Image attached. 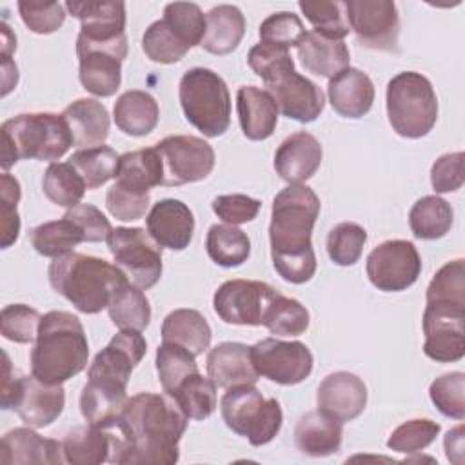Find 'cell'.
Segmentation results:
<instances>
[{
	"label": "cell",
	"mask_w": 465,
	"mask_h": 465,
	"mask_svg": "<svg viewBox=\"0 0 465 465\" xmlns=\"http://www.w3.org/2000/svg\"><path fill=\"white\" fill-rule=\"evenodd\" d=\"M120 421L129 438L124 465H173L189 418L171 396L138 392L127 398Z\"/></svg>",
	"instance_id": "cell-1"
},
{
	"label": "cell",
	"mask_w": 465,
	"mask_h": 465,
	"mask_svg": "<svg viewBox=\"0 0 465 465\" xmlns=\"http://www.w3.org/2000/svg\"><path fill=\"white\" fill-rule=\"evenodd\" d=\"M247 64L263 80L278 113L302 124L314 122L322 114L325 107L323 91L312 80L296 73L289 49L260 42L249 49Z\"/></svg>",
	"instance_id": "cell-2"
},
{
	"label": "cell",
	"mask_w": 465,
	"mask_h": 465,
	"mask_svg": "<svg viewBox=\"0 0 465 465\" xmlns=\"http://www.w3.org/2000/svg\"><path fill=\"white\" fill-rule=\"evenodd\" d=\"M89 343L80 320L67 311H49L42 316L31 374L49 385H62L87 367Z\"/></svg>",
	"instance_id": "cell-3"
},
{
	"label": "cell",
	"mask_w": 465,
	"mask_h": 465,
	"mask_svg": "<svg viewBox=\"0 0 465 465\" xmlns=\"http://www.w3.org/2000/svg\"><path fill=\"white\" fill-rule=\"evenodd\" d=\"M47 276L53 291L84 314H96L107 309L114 291L129 282L107 260L74 251L53 258Z\"/></svg>",
	"instance_id": "cell-4"
},
{
	"label": "cell",
	"mask_w": 465,
	"mask_h": 465,
	"mask_svg": "<svg viewBox=\"0 0 465 465\" xmlns=\"http://www.w3.org/2000/svg\"><path fill=\"white\" fill-rule=\"evenodd\" d=\"M2 169L7 173L18 160L54 162L73 145V136L62 114L24 113L0 127Z\"/></svg>",
	"instance_id": "cell-5"
},
{
	"label": "cell",
	"mask_w": 465,
	"mask_h": 465,
	"mask_svg": "<svg viewBox=\"0 0 465 465\" xmlns=\"http://www.w3.org/2000/svg\"><path fill=\"white\" fill-rule=\"evenodd\" d=\"M318 214L320 198L309 185L289 183L282 189L271 209V256L283 258L314 251L311 236Z\"/></svg>",
	"instance_id": "cell-6"
},
{
	"label": "cell",
	"mask_w": 465,
	"mask_h": 465,
	"mask_svg": "<svg viewBox=\"0 0 465 465\" xmlns=\"http://www.w3.org/2000/svg\"><path fill=\"white\" fill-rule=\"evenodd\" d=\"M178 96L187 122L203 136H222L229 129L231 94L223 78L213 69L193 67L185 71Z\"/></svg>",
	"instance_id": "cell-7"
},
{
	"label": "cell",
	"mask_w": 465,
	"mask_h": 465,
	"mask_svg": "<svg viewBox=\"0 0 465 465\" xmlns=\"http://www.w3.org/2000/svg\"><path fill=\"white\" fill-rule=\"evenodd\" d=\"M387 116L392 131L403 138H421L438 120V98L427 76L403 71L387 84Z\"/></svg>",
	"instance_id": "cell-8"
},
{
	"label": "cell",
	"mask_w": 465,
	"mask_h": 465,
	"mask_svg": "<svg viewBox=\"0 0 465 465\" xmlns=\"http://www.w3.org/2000/svg\"><path fill=\"white\" fill-rule=\"evenodd\" d=\"M225 425L238 436L247 438L252 447L274 440L283 423V412L276 398H263L254 385L227 389L220 400Z\"/></svg>",
	"instance_id": "cell-9"
},
{
	"label": "cell",
	"mask_w": 465,
	"mask_h": 465,
	"mask_svg": "<svg viewBox=\"0 0 465 465\" xmlns=\"http://www.w3.org/2000/svg\"><path fill=\"white\" fill-rule=\"evenodd\" d=\"M65 407V391L62 385H49L36 376H11V363L4 352L2 409H13L20 420L35 429L51 425Z\"/></svg>",
	"instance_id": "cell-10"
},
{
	"label": "cell",
	"mask_w": 465,
	"mask_h": 465,
	"mask_svg": "<svg viewBox=\"0 0 465 465\" xmlns=\"http://www.w3.org/2000/svg\"><path fill=\"white\" fill-rule=\"evenodd\" d=\"M69 15L80 20L76 51L105 49L127 58L125 4L124 2H65Z\"/></svg>",
	"instance_id": "cell-11"
},
{
	"label": "cell",
	"mask_w": 465,
	"mask_h": 465,
	"mask_svg": "<svg viewBox=\"0 0 465 465\" xmlns=\"http://www.w3.org/2000/svg\"><path fill=\"white\" fill-rule=\"evenodd\" d=\"M107 247L114 265L125 274L129 283L147 291L158 283L162 265V247L142 227H114L107 236Z\"/></svg>",
	"instance_id": "cell-12"
},
{
	"label": "cell",
	"mask_w": 465,
	"mask_h": 465,
	"mask_svg": "<svg viewBox=\"0 0 465 465\" xmlns=\"http://www.w3.org/2000/svg\"><path fill=\"white\" fill-rule=\"evenodd\" d=\"M129 447L120 418L100 425L89 421L76 425L62 440L64 461L73 465H98L104 461L124 465Z\"/></svg>",
	"instance_id": "cell-13"
},
{
	"label": "cell",
	"mask_w": 465,
	"mask_h": 465,
	"mask_svg": "<svg viewBox=\"0 0 465 465\" xmlns=\"http://www.w3.org/2000/svg\"><path fill=\"white\" fill-rule=\"evenodd\" d=\"M162 163V185L178 187L205 180L214 169V149L193 134H171L154 143Z\"/></svg>",
	"instance_id": "cell-14"
},
{
	"label": "cell",
	"mask_w": 465,
	"mask_h": 465,
	"mask_svg": "<svg viewBox=\"0 0 465 465\" xmlns=\"http://www.w3.org/2000/svg\"><path fill=\"white\" fill-rule=\"evenodd\" d=\"M365 271L378 291L400 292L416 283L421 272V258L412 242L387 240L369 252Z\"/></svg>",
	"instance_id": "cell-15"
},
{
	"label": "cell",
	"mask_w": 465,
	"mask_h": 465,
	"mask_svg": "<svg viewBox=\"0 0 465 465\" xmlns=\"http://www.w3.org/2000/svg\"><path fill=\"white\" fill-rule=\"evenodd\" d=\"M343 5L349 27L361 45L383 53L400 51V15L394 2L347 0Z\"/></svg>",
	"instance_id": "cell-16"
},
{
	"label": "cell",
	"mask_w": 465,
	"mask_h": 465,
	"mask_svg": "<svg viewBox=\"0 0 465 465\" xmlns=\"http://www.w3.org/2000/svg\"><path fill=\"white\" fill-rule=\"evenodd\" d=\"M280 292L258 280H227L214 296L213 307L218 318L231 325H262L271 302Z\"/></svg>",
	"instance_id": "cell-17"
},
{
	"label": "cell",
	"mask_w": 465,
	"mask_h": 465,
	"mask_svg": "<svg viewBox=\"0 0 465 465\" xmlns=\"http://www.w3.org/2000/svg\"><path fill=\"white\" fill-rule=\"evenodd\" d=\"M256 372L280 385H296L312 372L314 358L302 341L263 338L251 345Z\"/></svg>",
	"instance_id": "cell-18"
},
{
	"label": "cell",
	"mask_w": 465,
	"mask_h": 465,
	"mask_svg": "<svg viewBox=\"0 0 465 465\" xmlns=\"http://www.w3.org/2000/svg\"><path fill=\"white\" fill-rule=\"evenodd\" d=\"M423 334L427 358L440 363L460 361L465 354V309L427 303Z\"/></svg>",
	"instance_id": "cell-19"
},
{
	"label": "cell",
	"mask_w": 465,
	"mask_h": 465,
	"mask_svg": "<svg viewBox=\"0 0 465 465\" xmlns=\"http://www.w3.org/2000/svg\"><path fill=\"white\" fill-rule=\"evenodd\" d=\"M147 352V341L140 331L120 329L111 341L94 356L87 378H104L127 385L133 369Z\"/></svg>",
	"instance_id": "cell-20"
},
{
	"label": "cell",
	"mask_w": 465,
	"mask_h": 465,
	"mask_svg": "<svg viewBox=\"0 0 465 465\" xmlns=\"http://www.w3.org/2000/svg\"><path fill=\"white\" fill-rule=\"evenodd\" d=\"M318 411L345 423L358 418L367 405V387L352 372L336 371L327 374L316 392Z\"/></svg>",
	"instance_id": "cell-21"
},
{
	"label": "cell",
	"mask_w": 465,
	"mask_h": 465,
	"mask_svg": "<svg viewBox=\"0 0 465 465\" xmlns=\"http://www.w3.org/2000/svg\"><path fill=\"white\" fill-rule=\"evenodd\" d=\"M147 232L160 245L171 251L189 247L194 232V216L191 209L174 198L156 202L145 216Z\"/></svg>",
	"instance_id": "cell-22"
},
{
	"label": "cell",
	"mask_w": 465,
	"mask_h": 465,
	"mask_svg": "<svg viewBox=\"0 0 465 465\" xmlns=\"http://www.w3.org/2000/svg\"><path fill=\"white\" fill-rule=\"evenodd\" d=\"M322 145L316 136L298 131L287 136L274 153V171L287 183H303L322 163Z\"/></svg>",
	"instance_id": "cell-23"
},
{
	"label": "cell",
	"mask_w": 465,
	"mask_h": 465,
	"mask_svg": "<svg viewBox=\"0 0 465 465\" xmlns=\"http://www.w3.org/2000/svg\"><path fill=\"white\" fill-rule=\"evenodd\" d=\"M207 376L222 389L254 385L260 378L252 365L251 347L240 341H222L209 351Z\"/></svg>",
	"instance_id": "cell-24"
},
{
	"label": "cell",
	"mask_w": 465,
	"mask_h": 465,
	"mask_svg": "<svg viewBox=\"0 0 465 465\" xmlns=\"http://www.w3.org/2000/svg\"><path fill=\"white\" fill-rule=\"evenodd\" d=\"M327 94L332 109L343 118L365 116L374 102V84L367 73L356 67H345L329 78Z\"/></svg>",
	"instance_id": "cell-25"
},
{
	"label": "cell",
	"mask_w": 465,
	"mask_h": 465,
	"mask_svg": "<svg viewBox=\"0 0 465 465\" xmlns=\"http://www.w3.org/2000/svg\"><path fill=\"white\" fill-rule=\"evenodd\" d=\"M0 460L5 465L64 463L62 441L44 438L31 427H16L2 436Z\"/></svg>",
	"instance_id": "cell-26"
},
{
	"label": "cell",
	"mask_w": 465,
	"mask_h": 465,
	"mask_svg": "<svg viewBox=\"0 0 465 465\" xmlns=\"http://www.w3.org/2000/svg\"><path fill=\"white\" fill-rule=\"evenodd\" d=\"M236 111L245 138L260 142L274 133L278 124V107L265 89L242 85L236 93Z\"/></svg>",
	"instance_id": "cell-27"
},
{
	"label": "cell",
	"mask_w": 465,
	"mask_h": 465,
	"mask_svg": "<svg viewBox=\"0 0 465 465\" xmlns=\"http://www.w3.org/2000/svg\"><path fill=\"white\" fill-rule=\"evenodd\" d=\"M62 116L71 131L73 145L78 149L104 145L109 136V113L96 98L74 100L64 109Z\"/></svg>",
	"instance_id": "cell-28"
},
{
	"label": "cell",
	"mask_w": 465,
	"mask_h": 465,
	"mask_svg": "<svg viewBox=\"0 0 465 465\" xmlns=\"http://www.w3.org/2000/svg\"><path fill=\"white\" fill-rule=\"evenodd\" d=\"M343 440V423L322 411L305 412L294 429V441L300 452L312 458L336 454Z\"/></svg>",
	"instance_id": "cell-29"
},
{
	"label": "cell",
	"mask_w": 465,
	"mask_h": 465,
	"mask_svg": "<svg viewBox=\"0 0 465 465\" xmlns=\"http://www.w3.org/2000/svg\"><path fill=\"white\" fill-rule=\"evenodd\" d=\"M296 49L303 69L322 78H332L351 64V53L343 40L325 36L314 29L305 33Z\"/></svg>",
	"instance_id": "cell-30"
},
{
	"label": "cell",
	"mask_w": 465,
	"mask_h": 465,
	"mask_svg": "<svg viewBox=\"0 0 465 465\" xmlns=\"http://www.w3.org/2000/svg\"><path fill=\"white\" fill-rule=\"evenodd\" d=\"M78 54V78L85 91L94 96H113L122 82V58L104 49H84Z\"/></svg>",
	"instance_id": "cell-31"
},
{
	"label": "cell",
	"mask_w": 465,
	"mask_h": 465,
	"mask_svg": "<svg viewBox=\"0 0 465 465\" xmlns=\"http://www.w3.org/2000/svg\"><path fill=\"white\" fill-rule=\"evenodd\" d=\"M245 35V16L236 5L220 4L205 15V33L200 47L211 54L232 53Z\"/></svg>",
	"instance_id": "cell-32"
},
{
	"label": "cell",
	"mask_w": 465,
	"mask_h": 465,
	"mask_svg": "<svg viewBox=\"0 0 465 465\" xmlns=\"http://www.w3.org/2000/svg\"><path fill=\"white\" fill-rule=\"evenodd\" d=\"M125 401L127 385L102 378H87L80 392V412L89 423H109L120 418Z\"/></svg>",
	"instance_id": "cell-33"
},
{
	"label": "cell",
	"mask_w": 465,
	"mask_h": 465,
	"mask_svg": "<svg viewBox=\"0 0 465 465\" xmlns=\"http://www.w3.org/2000/svg\"><path fill=\"white\" fill-rule=\"evenodd\" d=\"M211 327L196 309H174L162 323V340L187 349L193 356L203 354L211 345Z\"/></svg>",
	"instance_id": "cell-34"
},
{
	"label": "cell",
	"mask_w": 465,
	"mask_h": 465,
	"mask_svg": "<svg viewBox=\"0 0 465 465\" xmlns=\"http://www.w3.org/2000/svg\"><path fill=\"white\" fill-rule=\"evenodd\" d=\"M113 116L122 133L129 136H145L156 127L160 109L153 94L131 89L116 98Z\"/></svg>",
	"instance_id": "cell-35"
},
{
	"label": "cell",
	"mask_w": 465,
	"mask_h": 465,
	"mask_svg": "<svg viewBox=\"0 0 465 465\" xmlns=\"http://www.w3.org/2000/svg\"><path fill=\"white\" fill-rule=\"evenodd\" d=\"M114 178L118 183L143 193H149V189L162 185L163 163L156 147L136 149L122 154Z\"/></svg>",
	"instance_id": "cell-36"
},
{
	"label": "cell",
	"mask_w": 465,
	"mask_h": 465,
	"mask_svg": "<svg viewBox=\"0 0 465 465\" xmlns=\"http://www.w3.org/2000/svg\"><path fill=\"white\" fill-rule=\"evenodd\" d=\"M454 222L452 207L447 200L430 194L420 198L409 213V225L416 238L436 240L445 236Z\"/></svg>",
	"instance_id": "cell-37"
},
{
	"label": "cell",
	"mask_w": 465,
	"mask_h": 465,
	"mask_svg": "<svg viewBox=\"0 0 465 465\" xmlns=\"http://www.w3.org/2000/svg\"><path fill=\"white\" fill-rule=\"evenodd\" d=\"M29 240L33 249L47 258H58L73 252L78 243L85 242L80 227L65 216L36 225L29 231Z\"/></svg>",
	"instance_id": "cell-38"
},
{
	"label": "cell",
	"mask_w": 465,
	"mask_h": 465,
	"mask_svg": "<svg viewBox=\"0 0 465 465\" xmlns=\"http://www.w3.org/2000/svg\"><path fill=\"white\" fill-rule=\"evenodd\" d=\"M205 249L216 265L238 267L247 262L251 254V242L249 236L236 225L216 223L207 231Z\"/></svg>",
	"instance_id": "cell-39"
},
{
	"label": "cell",
	"mask_w": 465,
	"mask_h": 465,
	"mask_svg": "<svg viewBox=\"0 0 465 465\" xmlns=\"http://www.w3.org/2000/svg\"><path fill=\"white\" fill-rule=\"evenodd\" d=\"M107 312L118 329L142 332L151 322V305L147 296L129 282L114 291L107 305Z\"/></svg>",
	"instance_id": "cell-40"
},
{
	"label": "cell",
	"mask_w": 465,
	"mask_h": 465,
	"mask_svg": "<svg viewBox=\"0 0 465 465\" xmlns=\"http://www.w3.org/2000/svg\"><path fill=\"white\" fill-rule=\"evenodd\" d=\"M178 403L183 414L191 420H205L216 409V385L207 376H202L200 371L187 376L171 394Z\"/></svg>",
	"instance_id": "cell-41"
},
{
	"label": "cell",
	"mask_w": 465,
	"mask_h": 465,
	"mask_svg": "<svg viewBox=\"0 0 465 465\" xmlns=\"http://www.w3.org/2000/svg\"><path fill=\"white\" fill-rule=\"evenodd\" d=\"M120 156L114 149L107 145H96L87 149H78L71 154L69 163L76 169V173L85 182V187L89 191L102 187L111 178L116 176Z\"/></svg>",
	"instance_id": "cell-42"
},
{
	"label": "cell",
	"mask_w": 465,
	"mask_h": 465,
	"mask_svg": "<svg viewBox=\"0 0 465 465\" xmlns=\"http://www.w3.org/2000/svg\"><path fill=\"white\" fill-rule=\"evenodd\" d=\"M42 189L54 205L71 209L80 203L87 187L69 162H53L44 173Z\"/></svg>",
	"instance_id": "cell-43"
},
{
	"label": "cell",
	"mask_w": 465,
	"mask_h": 465,
	"mask_svg": "<svg viewBox=\"0 0 465 465\" xmlns=\"http://www.w3.org/2000/svg\"><path fill=\"white\" fill-rule=\"evenodd\" d=\"M427 303L465 309V260L456 258L441 265L427 287Z\"/></svg>",
	"instance_id": "cell-44"
},
{
	"label": "cell",
	"mask_w": 465,
	"mask_h": 465,
	"mask_svg": "<svg viewBox=\"0 0 465 465\" xmlns=\"http://www.w3.org/2000/svg\"><path fill=\"white\" fill-rule=\"evenodd\" d=\"M311 316L305 305L282 292L271 302L262 325L276 336H300L309 329Z\"/></svg>",
	"instance_id": "cell-45"
},
{
	"label": "cell",
	"mask_w": 465,
	"mask_h": 465,
	"mask_svg": "<svg viewBox=\"0 0 465 465\" xmlns=\"http://www.w3.org/2000/svg\"><path fill=\"white\" fill-rule=\"evenodd\" d=\"M187 349L163 341L156 349V372L162 383V389L167 396L174 392V389L191 374L198 372V363Z\"/></svg>",
	"instance_id": "cell-46"
},
{
	"label": "cell",
	"mask_w": 465,
	"mask_h": 465,
	"mask_svg": "<svg viewBox=\"0 0 465 465\" xmlns=\"http://www.w3.org/2000/svg\"><path fill=\"white\" fill-rule=\"evenodd\" d=\"M162 20L187 49L200 45L205 33V15L202 13L198 4H193V2L167 4L163 7Z\"/></svg>",
	"instance_id": "cell-47"
},
{
	"label": "cell",
	"mask_w": 465,
	"mask_h": 465,
	"mask_svg": "<svg viewBox=\"0 0 465 465\" xmlns=\"http://www.w3.org/2000/svg\"><path fill=\"white\" fill-rule=\"evenodd\" d=\"M298 7L311 22L316 33H322L336 40H343L351 31L343 2L300 0Z\"/></svg>",
	"instance_id": "cell-48"
},
{
	"label": "cell",
	"mask_w": 465,
	"mask_h": 465,
	"mask_svg": "<svg viewBox=\"0 0 465 465\" xmlns=\"http://www.w3.org/2000/svg\"><path fill=\"white\" fill-rule=\"evenodd\" d=\"M367 242V231L354 222H341L327 234V254L340 267L354 265Z\"/></svg>",
	"instance_id": "cell-49"
},
{
	"label": "cell",
	"mask_w": 465,
	"mask_h": 465,
	"mask_svg": "<svg viewBox=\"0 0 465 465\" xmlns=\"http://www.w3.org/2000/svg\"><path fill=\"white\" fill-rule=\"evenodd\" d=\"M440 429H441L440 423L429 418L407 420L391 432L387 440V447L394 452L416 454L427 449L436 440V436L440 434Z\"/></svg>",
	"instance_id": "cell-50"
},
{
	"label": "cell",
	"mask_w": 465,
	"mask_h": 465,
	"mask_svg": "<svg viewBox=\"0 0 465 465\" xmlns=\"http://www.w3.org/2000/svg\"><path fill=\"white\" fill-rule=\"evenodd\" d=\"M430 401L436 405V409L454 420L465 418V374L447 372L436 378L429 387Z\"/></svg>",
	"instance_id": "cell-51"
},
{
	"label": "cell",
	"mask_w": 465,
	"mask_h": 465,
	"mask_svg": "<svg viewBox=\"0 0 465 465\" xmlns=\"http://www.w3.org/2000/svg\"><path fill=\"white\" fill-rule=\"evenodd\" d=\"M142 49L145 56L156 64H174L187 54V47L176 38V35L163 24V20L153 22L143 36Z\"/></svg>",
	"instance_id": "cell-52"
},
{
	"label": "cell",
	"mask_w": 465,
	"mask_h": 465,
	"mask_svg": "<svg viewBox=\"0 0 465 465\" xmlns=\"http://www.w3.org/2000/svg\"><path fill=\"white\" fill-rule=\"evenodd\" d=\"M42 316L36 309L24 303L5 305L0 312L2 336L15 343H31L38 336Z\"/></svg>",
	"instance_id": "cell-53"
},
{
	"label": "cell",
	"mask_w": 465,
	"mask_h": 465,
	"mask_svg": "<svg viewBox=\"0 0 465 465\" xmlns=\"http://www.w3.org/2000/svg\"><path fill=\"white\" fill-rule=\"evenodd\" d=\"M305 27L298 15L289 11H280L269 15L258 27L260 42L280 45V47H298L305 36Z\"/></svg>",
	"instance_id": "cell-54"
},
{
	"label": "cell",
	"mask_w": 465,
	"mask_h": 465,
	"mask_svg": "<svg viewBox=\"0 0 465 465\" xmlns=\"http://www.w3.org/2000/svg\"><path fill=\"white\" fill-rule=\"evenodd\" d=\"M149 203H151L149 193L131 189L118 182H114L105 194L107 211L122 222H133V220L143 218L149 209Z\"/></svg>",
	"instance_id": "cell-55"
},
{
	"label": "cell",
	"mask_w": 465,
	"mask_h": 465,
	"mask_svg": "<svg viewBox=\"0 0 465 465\" xmlns=\"http://www.w3.org/2000/svg\"><path fill=\"white\" fill-rule=\"evenodd\" d=\"M16 5L22 22L36 35H51L58 31L65 20V5L60 2L20 0Z\"/></svg>",
	"instance_id": "cell-56"
},
{
	"label": "cell",
	"mask_w": 465,
	"mask_h": 465,
	"mask_svg": "<svg viewBox=\"0 0 465 465\" xmlns=\"http://www.w3.org/2000/svg\"><path fill=\"white\" fill-rule=\"evenodd\" d=\"M0 202H2V249L11 247L18 240L20 232V216L16 205L20 202V183L9 173L2 174L0 182Z\"/></svg>",
	"instance_id": "cell-57"
},
{
	"label": "cell",
	"mask_w": 465,
	"mask_h": 465,
	"mask_svg": "<svg viewBox=\"0 0 465 465\" xmlns=\"http://www.w3.org/2000/svg\"><path fill=\"white\" fill-rule=\"evenodd\" d=\"M262 202L256 198H251L247 194H220L213 200V211L214 214L229 223V225H240L252 222L260 213Z\"/></svg>",
	"instance_id": "cell-58"
},
{
	"label": "cell",
	"mask_w": 465,
	"mask_h": 465,
	"mask_svg": "<svg viewBox=\"0 0 465 465\" xmlns=\"http://www.w3.org/2000/svg\"><path fill=\"white\" fill-rule=\"evenodd\" d=\"M463 151L441 154L430 169V183L436 193H454L463 185Z\"/></svg>",
	"instance_id": "cell-59"
},
{
	"label": "cell",
	"mask_w": 465,
	"mask_h": 465,
	"mask_svg": "<svg viewBox=\"0 0 465 465\" xmlns=\"http://www.w3.org/2000/svg\"><path fill=\"white\" fill-rule=\"evenodd\" d=\"M64 216L73 220L84 232L85 242H91V243L107 240V236L113 229L109 220L104 216V213L91 203H78V205L67 209Z\"/></svg>",
	"instance_id": "cell-60"
},
{
	"label": "cell",
	"mask_w": 465,
	"mask_h": 465,
	"mask_svg": "<svg viewBox=\"0 0 465 465\" xmlns=\"http://www.w3.org/2000/svg\"><path fill=\"white\" fill-rule=\"evenodd\" d=\"M443 447L449 461L456 465L463 463V425H458L445 434Z\"/></svg>",
	"instance_id": "cell-61"
},
{
	"label": "cell",
	"mask_w": 465,
	"mask_h": 465,
	"mask_svg": "<svg viewBox=\"0 0 465 465\" xmlns=\"http://www.w3.org/2000/svg\"><path fill=\"white\" fill-rule=\"evenodd\" d=\"M18 84V67L11 60V53L2 51V96H7Z\"/></svg>",
	"instance_id": "cell-62"
}]
</instances>
